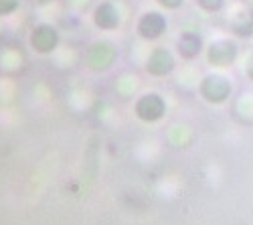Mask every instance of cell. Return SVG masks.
<instances>
[{"instance_id":"1","label":"cell","mask_w":253,"mask_h":225,"mask_svg":"<svg viewBox=\"0 0 253 225\" xmlns=\"http://www.w3.org/2000/svg\"><path fill=\"white\" fill-rule=\"evenodd\" d=\"M120 61V47L110 37L93 39L83 53V65L91 73H108Z\"/></svg>"},{"instance_id":"2","label":"cell","mask_w":253,"mask_h":225,"mask_svg":"<svg viewBox=\"0 0 253 225\" xmlns=\"http://www.w3.org/2000/svg\"><path fill=\"white\" fill-rule=\"evenodd\" d=\"M241 53V45L239 41L233 37H219L213 39L211 43H207L205 47V61L209 67L213 69H227L239 59Z\"/></svg>"},{"instance_id":"3","label":"cell","mask_w":253,"mask_h":225,"mask_svg":"<svg viewBox=\"0 0 253 225\" xmlns=\"http://www.w3.org/2000/svg\"><path fill=\"white\" fill-rule=\"evenodd\" d=\"M27 45L35 55L49 57L61 45V31L57 25L49 23V20H41V23H37L31 29V33L27 37Z\"/></svg>"},{"instance_id":"4","label":"cell","mask_w":253,"mask_h":225,"mask_svg":"<svg viewBox=\"0 0 253 225\" xmlns=\"http://www.w3.org/2000/svg\"><path fill=\"white\" fill-rule=\"evenodd\" d=\"M134 33L144 43H156V41H160L168 33L166 12L156 10V8H148V10L140 12V16L136 18V25H134Z\"/></svg>"},{"instance_id":"5","label":"cell","mask_w":253,"mask_h":225,"mask_svg":"<svg viewBox=\"0 0 253 225\" xmlns=\"http://www.w3.org/2000/svg\"><path fill=\"white\" fill-rule=\"evenodd\" d=\"M124 10L116 0H99L91 8V25L99 33H116L124 25Z\"/></svg>"},{"instance_id":"6","label":"cell","mask_w":253,"mask_h":225,"mask_svg":"<svg viewBox=\"0 0 253 225\" xmlns=\"http://www.w3.org/2000/svg\"><path fill=\"white\" fill-rule=\"evenodd\" d=\"M199 91H201V97L205 101L219 106V104H225V101L231 97V93H233V84H231V79L225 73L211 71L201 79Z\"/></svg>"},{"instance_id":"7","label":"cell","mask_w":253,"mask_h":225,"mask_svg":"<svg viewBox=\"0 0 253 225\" xmlns=\"http://www.w3.org/2000/svg\"><path fill=\"white\" fill-rule=\"evenodd\" d=\"M176 65H178V55L164 45H156L146 55L144 71L150 77H168L174 73Z\"/></svg>"},{"instance_id":"8","label":"cell","mask_w":253,"mask_h":225,"mask_svg":"<svg viewBox=\"0 0 253 225\" xmlns=\"http://www.w3.org/2000/svg\"><path fill=\"white\" fill-rule=\"evenodd\" d=\"M205 39L197 31H182L174 41V53L182 61H195L205 53Z\"/></svg>"},{"instance_id":"9","label":"cell","mask_w":253,"mask_h":225,"mask_svg":"<svg viewBox=\"0 0 253 225\" xmlns=\"http://www.w3.org/2000/svg\"><path fill=\"white\" fill-rule=\"evenodd\" d=\"M136 116L144 122H158L166 114V101L158 91H146L136 101Z\"/></svg>"},{"instance_id":"10","label":"cell","mask_w":253,"mask_h":225,"mask_svg":"<svg viewBox=\"0 0 253 225\" xmlns=\"http://www.w3.org/2000/svg\"><path fill=\"white\" fill-rule=\"evenodd\" d=\"M229 29L239 39L253 37V10L247 4L241 6L239 10H235L229 16Z\"/></svg>"},{"instance_id":"11","label":"cell","mask_w":253,"mask_h":225,"mask_svg":"<svg viewBox=\"0 0 253 225\" xmlns=\"http://www.w3.org/2000/svg\"><path fill=\"white\" fill-rule=\"evenodd\" d=\"M23 63H25L23 53L14 47H8L0 53V67L6 69V71H16L18 67H23Z\"/></svg>"},{"instance_id":"12","label":"cell","mask_w":253,"mask_h":225,"mask_svg":"<svg viewBox=\"0 0 253 225\" xmlns=\"http://www.w3.org/2000/svg\"><path fill=\"white\" fill-rule=\"evenodd\" d=\"M195 4L207 14H219L227 6V0H195Z\"/></svg>"},{"instance_id":"13","label":"cell","mask_w":253,"mask_h":225,"mask_svg":"<svg viewBox=\"0 0 253 225\" xmlns=\"http://www.w3.org/2000/svg\"><path fill=\"white\" fill-rule=\"evenodd\" d=\"M23 4H25V0H0V18L14 16Z\"/></svg>"},{"instance_id":"14","label":"cell","mask_w":253,"mask_h":225,"mask_svg":"<svg viewBox=\"0 0 253 225\" xmlns=\"http://www.w3.org/2000/svg\"><path fill=\"white\" fill-rule=\"evenodd\" d=\"M164 12H178L186 6V0H154Z\"/></svg>"},{"instance_id":"15","label":"cell","mask_w":253,"mask_h":225,"mask_svg":"<svg viewBox=\"0 0 253 225\" xmlns=\"http://www.w3.org/2000/svg\"><path fill=\"white\" fill-rule=\"evenodd\" d=\"M55 2V0H25V4L33 6V8H47Z\"/></svg>"},{"instance_id":"16","label":"cell","mask_w":253,"mask_h":225,"mask_svg":"<svg viewBox=\"0 0 253 225\" xmlns=\"http://www.w3.org/2000/svg\"><path fill=\"white\" fill-rule=\"evenodd\" d=\"M243 71H245V75H247V77H249V79L253 81V53H251V55H249V57L245 59V65H243Z\"/></svg>"},{"instance_id":"17","label":"cell","mask_w":253,"mask_h":225,"mask_svg":"<svg viewBox=\"0 0 253 225\" xmlns=\"http://www.w3.org/2000/svg\"><path fill=\"white\" fill-rule=\"evenodd\" d=\"M2 20H4V18H0V33H2V27H4V25H2Z\"/></svg>"}]
</instances>
